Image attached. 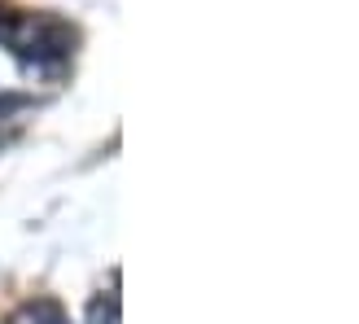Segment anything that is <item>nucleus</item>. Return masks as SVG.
Listing matches in <instances>:
<instances>
[{"label":"nucleus","instance_id":"f257e3e1","mask_svg":"<svg viewBox=\"0 0 359 324\" xmlns=\"http://www.w3.org/2000/svg\"><path fill=\"white\" fill-rule=\"evenodd\" d=\"M22 320H27V324H70L57 307H53V302H40V307H31Z\"/></svg>","mask_w":359,"mask_h":324}]
</instances>
